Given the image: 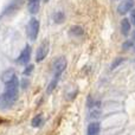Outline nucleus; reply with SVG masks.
<instances>
[{
	"mask_svg": "<svg viewBox=\"0 0 135 135\" xmlns=\"http://www.w3.org/2000/svg\"><path fill=\"white\" fill-rule=\"evenodd\" d=\"M5 79V93L1 98L2 107H11L18 97V85L19 81L14 74H11L9 77H4Z\"/></svg>",
	"mask_w": 135,
	"mask_h": 135,
	"instance_id": "nucleus-1",
	"label": "nucleus"
},
{
	"mask_svg": "<svg viewBox=\"0 0 135 135\" xmlns=\"http://www.w3.org/2000/svg\"><path fill=\"white\" fill-rule=\"evenodd\" d=\"M26 31H27L28 38H30L31 40H36L38 37V32H39V21L36 18H32L28 21Z\"/></svg>",
	"mask_w": 135,
	"mask_h": 135,
	"instance_id": "nucleus-2",
	"label": "nucleus"
},
{
	"mask_svg": "<svg viewBox=\"0 0 135 135\" xmlns=\"http://www.w3.org/2000/svg\"><path fill=\"white\" fill-rule=\"evenodd\" d=\"M134 5H135L134 0H123V1H122L121 4L117 6V12H119L120 14H122V16H123V14L128 13V12L133 8Z\"/></svg>",
	"mask_w": 135,
	"mask_h": 135,
	"instance_id": "nucleus-3",
	"label": "nucleus"
},
{
	"mask_svg": "<svg viewBox=\"0 0 135 135\" xmlns=\"http://www.w3.org/2000/svg\"><path fill=\"white\" fill-rule=\"evenodd\" d=\"M47 52H49V43L47 42H43L42 45L38 47L37 50V55H36V61L37 62H42L43 59L46 57Z\"/></svg>",
	"mask_w": 135,
	"mask_h": 135,
	"instance_id": "nucleus-4",
	"label": "nucleus"
},
{
	"mask_svg": "<svg viewBox=\"0 0 135 135\" xmlns=\"http://www.w3.org/2000/svg\"><path fill=\"white\" fill-rule=\"evenodd\" d=\"M30 57H31V47L28 45H26L24 47V50L21 51L20 56L17 58V63L18 64H27L28 61H30Z\"/></svg>",
	"mask_w": 135,
	"mask_h": 135,
	"instance_id": "nucleus-5",
	"label": "nucleus"
},
{
	"mask_svg": "<svg viewBox=\"0 0 135 135\" xmlns=\"http://www.w3.org/2000/svg\"><path fill=\"white\" fill-rule=\"evenodd\" d=\"M66 68V59L64 57H59L55 62V75H59L61 76L62 72L65 70Z\"/></svg>",
	"mask_w": 135,
	"mask_h": 135,
	"instance_id": "nucleus-6",
	"label": "nucleus"
},
{
	"mask_svg": "<svg viewBox=\"0 0 135 135\" xmlns=\"http://www.w3.org/2000/svg\"><path fill=\"white\" fill-rule=\"evenodd\" d=\"M39 2L40 0H28V11L31 13H37L39 9Z\"/></svg>",
	"mask_w": 135,
	"mask_h": 135,
	"instance_id": "nucleus-7",
	"label": "nucleus"
},
{
	"mask_svg": "<svg viewBox=\"0 0 135 135\" xmlns=\"http://www.w3.org/2000/svg\"><path fill=\"white\" fill-rule=\"evenodd\" d=\"M121 31L124 36H128V33L131 32V21L128 19H123L121 21Z\"/></svg>",
	"mask_w": 135,
	"mask_h": 135,
	"instance_id": "nucleus-8",
	"label": "nucleus"
},
{
	"mask_svg": "<svg viewBox=\"0 0 135 135\" xmlns=\"http://www.w3.org/2000/svg\"><path fill=\"white\" fill-rule=\"evenodd\" d=\"M100 132V123L98 122H93L88 127V135H96Z\"/></svg>",
	"mask_w": 135,
	"mask_h": 135,
	"instance_id": "nucleus-9",
	"label": "nucleus"
},
{
	"mask_svg": "<svg viewBox=\"0 0 135 135\" xmlns=\"http://www.w3.org/2000/svg\"><path fill=\"white\" fill-rule=\"evenodd\" d=\"M59 75H55V77L52 78V81L50 82V84H49V86H47V93H52V90H54L55 88H56V85H57V83H58V81H59Z\"/></svg>",
	"mask_w": 135,
	"mask_h": 135,
	"instance_id": "nucleus-10",
	"label": "nucleus"
},
{
	"mask_svg": "<svg viewBox=\"0 0 135 135\" xmlns=\"http://www.w3.org/2000/svg\"><path fill=\"white\" fill-rule=\"evenodd\" d=\"M70 33L72 36H76V37H81V36H83L84 31L81 26H74V27L70 28Z\"/></svg>",
	"mask_w": 135,
	"mask_h": 135,
	"instance_id": "nucleus-11",
	"label": "nucleus"
},
{
	"mask_svg": "<svg viewBox=\"0 0 135 135\" xmlns=\"http://www.w3.org/2000/svg\"><path fill=\"white\" fill-rule=\"evenodd\" d=\"M64 19H65V16H64V13L63 12H56V13L54 14V20H55V23H57V24H61V23H63L64 21Z\"/></svg>",
	"mask_w": 135,
	"mask_h": 135,
	"instance_id": "nucleus-12",
	"label": "nucleus"
},
{
	"mask_svg": "<svg viewBox=\"0 0 135 135\" xmlns=\"http://www.w3.org/2000/svg\"><path fill=\"white\" fill-rule=\"evenodd\" d=\"M43 116L42 115H37V116H35L33 117V120H32V122H31V124H32L33 127H39L40 124H42V122H43Z\"/></svg>",
	"mask_w": 135,
	"mask_h": 135,
	"instance_id": "nucleus-13",
	"label": "nucleus"
},
{
	"mask_svg": "<svg viewBox=\"0 0 135 135\" xmlns=\"http://www.w3.org/2000/svg\"><path fill=\"white\" fill-rule=\"evenodd\" d=\"M32 70H33V65H28L25 70H24V75H30L31 72H32Z\"/></svg>",
	"mask_w": 135,
	"mask_h": 135,
	"instance_id": "nucleus-14",
	"label": "nucleus"
},
{
	"mask_svg": "<svg viewBox=\"0 0 135 135\" xmlns=\"http://www.w3.org/2000/svg\"><path fill=\"white\" fill-rule=\"evenodd\" d=\"M131 19H132V23H133V25H135V8L132 11V13H131Z\"/></svg>",
	"mask_w": 135,
	"mask_h": 135,
	"instance_id": "nucleus-15",
	"label": "nucleus"
},
{
	"mask_svg": "<svg viewBox=\"0 0 135 135\" xmlns=\"http://www.w3.org/2000/svg\"><path fill=\"white\" fill-rule=\"evenodd\" d=\"M134 39H135V33H134Z\"/></svg>",
	"mask_w": 135,
	"mask_h": 135,
	"instance_id": "nucleus-16",
	"label": "nucleus"
}]
</instances>
